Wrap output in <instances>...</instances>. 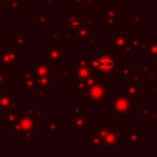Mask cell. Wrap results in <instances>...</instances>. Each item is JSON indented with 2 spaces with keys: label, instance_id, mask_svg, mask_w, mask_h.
<instances>
[{
  "label": "cell",
  "instance_id": "obj_14",
  "mask_svg": "<svg viewBox=\"0 0 157 157\" xmlns=\"http://www.w3.org/2000/svg\"><path fill=\"white\" fill-rule=\"evenodd\" d=\"M90 28H84V27H78V37L80 38V39H82V38H85L86 36H87V31Z\"/></svg>",
  "mask_w": 157,
  "mask_h": 157
},
{
  "label": "cell",
  "instance_id": "obj_8",
  "mask_svg": "<svg viewBox=\"0 0 157 157\" xmlns=\"http://www.w3.org/2000/svg\"><path fill=\"white\" fill-rule=\"evenodd\" d=\"M118 138L116 132H109L105 137L103 140V145L105 146H117L118 145Z\"/></svg>",
  "mask_w": 157,
  "mask_h": 157
},
{
  "label": "cell",
  "instance_id": "obj_6",
  "mask_svg": "<svg viewBox=\"0 0 157 157\" xmlns=\"http://www.w3.org/2000/svg\"><path fill=\"white\" fill-rule=\"evenodd\" d=\"M113 110L117 113V116H120V114H125L127 111H129L128 101L123 97H118L114 100Z\"/></svg>",
  "mask_w": 157,
  "mask_h": 157
},
{
  "label": "cell",
  "instance_id": "obj_12",
  "mask_svg": "<svg viewBox=\"0 0 157 157\" xmlns=\"http://www.w3.org/2000/svg\"><path fill=\"white\" fill-rule=\"evenodd\" d=\"M85 123H86V120H81L80 117H76L75 120H74L73 126L75 127L78 131H80L84 126H85Z\"/></svg>",
  "mask_w": 157,
  "mask_h": 157
},
{
  "label": "cell",
  "instance_id": "obj_1",
  "mask_svg": "<svg viewBox=\"0 0 157 157\" xmlns=\"http://www.w3.org/2000/svg\"><path fill=\"white\" fill-rule=\"evenodd\" d=\"M14 130L23 138V141H31V133L36 132L35 117L31 114H25V112L18 115L14 123Z\"/></svg>",
  "mask_w": 157,
  "mask_h": 157
},
{
  "label": "cell",
  "instance_id": "obj_13",
  "mask_svg": "<svg viewBox=\"0 0 157 157\" xmlns=\"http://www.w3.org/2000/svg\"><path fill=\"white\" fill-rule=\"evenodd\" d=\"M26 39H27L26 36H22V37H17V36H15V39H14V42L18 44V48H23V44H24L25 42H26Z\"/></svg>",
  "mask_w": 157,
  "mask_h": 157
},
{
  "label": "cell",
  "instance_id": "obj_9",
  "mask_svg": "<svg viewBox=\"0 0 157 157\" xmlns=\"http://www.w3.org/2000/svg\"><path fill=\"white\" fill-rule=\"evenodd\" d=\"M59 48H48V58L51 61H55L57 63H61V55Z\"/></svg>",
  "mask_w": 157,
  "mask_h": 157
},
{
  "label": "cell",
  "instance_id": "obj_11",
  "mask_svg": "<svg viewBox=\"0 0 157 157\" xmlns=\"http://www.w3.org/2000/svg\"><path fill=\"white\" fill-rule=\"evenodd\" d=\"M17 114L15 112H7L5 114V121L10 125V126H13V124L16 122V118H17Z\"/></svg>",
  "mask_w": 157,
  "mask_h": 157
},
{
  "label": "cell",
  "instance_id": "obj_10",
  "mask_svg": "<svg viewBox=\"0 0 157 157\" xmlns=\"http://www.w3.org/2000/svg\"><path fill=\"white\" fill-rule=\"evenodd\" d=\"M37 82L39 83L40 86H42V87H44V88H50L51 86H52V82H51V80L48 78V75L38 76Z\"/></svg>",
  "mask_w": 157,
  "mask_h": 157
},
{
  "label": "cell",
  "instance_id": "obj_16",
  "mask_svg": "<svg viewBox=\"0 0 157 157\" xmlns=\"http://www.w3.org/2000/svg\"><path fill=\"white\" fill-rule=\"evenodd\" d=\"M7 82H8V78L2 73V72L0 71V87L2 86L3 83H7Z\"/></svg>",
  "mask_w": 157,
  "mask_h": 157
},
{
  "label": "cell",
  "instance_id": "obj_5",
  "mask_svg": "<svg viewBox=\"0 0 157 157\" xmlns=\"http://www.w3.org/2000/svg\"><path fill=\"white\" fill-rule=\"evenodd\" d=\"M17 102V100L12 99V97L8 94H2L0 95V111H8L10 109H14L15 105L14 103Z\"/></svg>",
  "mask_w": 157,
  "mask_h": 157
},
{
  "label": "cell",
  "instance_id": "obj_2",
  "mask_svg": "<svg viewBox=\"0 0 157 157\" xmlns=\"http://www.w3.org/2000/svg\"><path fill=\"white\" fill-rule=\"evenodd\" d=\"M90 66L94 70H98L102 73L113 72L115 68V61L111 56H95L90 60Z\"/></svg>",
  "mask_w": 157,
  "mask_h": 157
},
{
  "label": "cell",
  "instance_id": "obj_17",
  "mask_svg": "<svg viewBox=\"0 0 157 157\" xmlns=\"http://www.w3.org/2000/svg\"><path fill=\"white\" fill-rule=\"evenodd\" d=\"M42 23H43V24H46V16L45 15L39 16V21H38V24L41 25Z\"/></svg>",
  "mask_w": 157,
  "mask_h": 157
},
{
  "label": "cell",
  "instance_id": "obj_18",
  "mask_svg": "<svg viewBox=\"0 0 157 157\" xmlns=\"http://www.w3.org/2000/svg\"><path fill=\"white\" fill-rule=\"evenodd\" d=\"M48 3H50V1H52V0H48Z\"/></svg>",
  "mask_w": 157,
  "mask_h": 157
},
{
  "label": "cell",
  "instance_id": "obj_4",
  "mask_svg": "<svg viewBox=\"0 0 157 157\" xmlns=\"http://www.w3.org/2000/svg\"><path fill=\"white\" fill-rule=\"evenodd\" d=\"M95 73V70L86 63H80L78 67L73 71V78H78V81H85Z\"/></svg>",
  "mask_w": 157,
  "mask_h": 157
},
{
  "label": "cell",
  "instance_id": "obj_7",
  "mask_svg": "<svg viewBox=\"0 0 157 157\" xmlns=\"http://www.w3.org/2000/svg\"><path fill=\"white\" fill-rule=\"evenodd\" d=\"M51 66L48 63H41L39 61V63H36L33 66V73L37 76H43V75H48L51 73Z\"/></svg>",
  "mask_w": 157,
  "mask_h": 157
},
{
  "label": "cell",
  "instance_id": "obj_15",
  "mask_svg": "<svg viewBox=\"0 0 157 157\" xmlns=\"http://www.w3.org/2000/svg\"><path fill=\"white\" fill-rule=\"evenodd\" d=\"M23 8L22 1H11L10 2V9L11 10H21Z\"/></svg>",
  "mask_w": 157,
  "mask_h": 157
},
{
  "label": "cell",
  "instance_id": "obj_3",
  "mask_svg": "<svg viewBox=\"0 0 157 157\" xmlns=\"http://www.w3.org/2000/svg\"><path fill=\"white\" fill-rule=\"evenodd\" d=\"M105 88L102 84L100 83V81L97 80L94 84L90 87V96L87 98L88 102L96 103L99 101L103 100L105 101Z\"/></svg>",
  "mask_w": 157,
  "mask_h": 157
}]
</instances>
